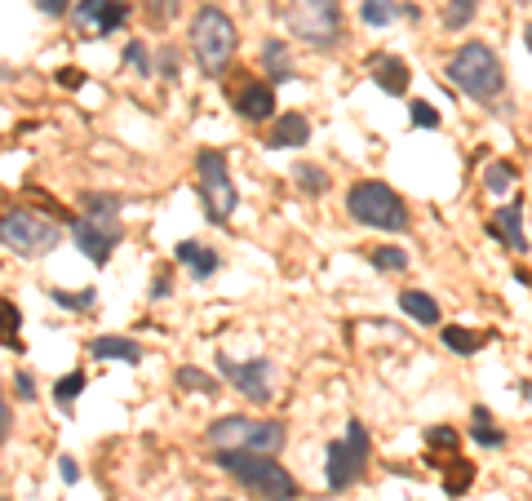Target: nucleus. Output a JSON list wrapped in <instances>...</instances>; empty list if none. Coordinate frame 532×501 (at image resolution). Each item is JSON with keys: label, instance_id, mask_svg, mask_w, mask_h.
<instances>
[{"label": "nucleus", "instance_id": "1", "mask_svg": "<svg viewBox=\"0 0 532 501\" xmlns=\"http://www.w3.org/2000/svg\"><path fill=\"white\" fill-rule=\"evenodd\" d=\"M120 235H125V218H120V196H111V191H94L85 200V213L71 218V240L94 267H107Z\"/></svg>", "mask_w": 532, "mask_h": 501}, {"label": "nucleus", "instance_id": "2", "mask_svg": "<svg viewBox=\"0 0 532 501\" xmlns=\"http://www.w3.org/2000/svg\"><path fill=\"white\" fill-rule=\"evenodd\" d=\"M213 462L227 470V475L240 488H249L253 497H262V501H298V479H293L289 470L275 462V457H266V453H231V448H218V453H213Z\"/></svg>", "mask_w": 532, "mask_h": 501}, {"label": "nucleus", "instance_id": "3", "mask_svg": "<svg viewBox=\"0 0 532 501\" xmlns=\"http://www.w3.org/2000/svg\"><path fill=\"white\" fill-rule=\"evenodd\" d=\"M444 76L453 80V89H462V94L475 102H493L501 89H506V67H501V58L488 45H479V40H466V45L448 58Z\"/></svg>", "mask_w": 532, "mask_h": 501}, {"label": "nucleus", "instance_id": "4", "mask_svg": "<svg viewBox=\"0 0 532 501\" xmlns=\"http://www.w3.org/2000/svg\"><path fill=\"white\" fill-rule=\"evenodd\" d=\"M235 49H240V32H235L231 14L218 5H200L191 18V54H196L204 76H222Z\"/></svg>", "mask_w": 532, "mask_h": 501}, {"label": "nucleus", "instance_id": "5", "mask_svg": "<svg viewBox=\"0 0 532 501\" xmlns=\"http://www.w3.org/2000/svg\"><path fill=\"white\" fill-rule=\"evenodd\" d=\"M204 435H209L213 448H231V453H266V457H275L284 448V439H289L284 426L271 422V417H240V413L218 417Z\"/></svg>", "mask_w": 532, "mask_h": 501}, {"label": "nucleus", "instance_id": "6", "mask_svg": "<svg viewBox=\"0 0 532 501\" xmlns=\"http://www.w3.org/2000/svg\"><path fill=\"white\" fill-rule=\"evenodd\" d=\"M346 213H351L360 227H373V231H391V235L408 231V204L377 178L355 182V187L346 191Z\"/></svg>", "mask_w": 532, "mask_h": 501}, {"label": "nucleus", "instance_id": "7", "mask_svg": "<svg viewBox=\"0 0 532 501\" xmlns=\"http://www.w3.org/2000/svg\"><path fill=\"white\" fill-rule=\"evenodd\" d=\"M368 457H373V439H368L364 422H346V435L333 439L329 453H324V484L329 493H346L351 484H360Z\"/></svg>", "mask_w": 532, "mask_h": 501}, {"label": "nucleus", "instance_id": "8", "mask_svg": "<svg viewBox=\"0 0 532 501\" xmlns=\"http://www.w3.org/2000/svg\"><path fill=\"white\" fill-rule=\"evenodd\" d=\"M196 191H200V204H204V213H209V222L227 227L235 213V182H231V165L222 151L204 147L196 156Z\"/></svg>", "mask_w": 532, "mask_h": 501}, {"label": "nucleus", "instance_id": "9", "mask_svg": "<svg viewBox=\"0 0 532 501\" xmlns=\"http://www.w3.org/2000/svg\"><path fill=\"white\" fill-rule=\"evenodd\" d=\"M58 240H63L58 222L36 218L32 209H5L0 213V244L14 249L18 258H45L49 249H58Z\"/></svg>", "mask_w": 532, "mask_h": 501}, {"label": "nucleus", "instance_id": "10", "mask_svg": "<svg viewBox=\"0 0 532 501\" xmlns=\"http://www.w3.org/2000/svg\"><path fill=\"white\" fill-rule=\"evenodd\" d=\"M289 32L311 49L342 45V5H337V0H293Z\"/></svg>", "mask_w": 532, "mask_h": 501}, {"label": "nucleus", "instance_id": "11", "mask_svg": "<svg viewBox=\"0 0 532 501\" xmlns=\"http://www.w3.org/2000/svg\"><path fill=\"white\" fill-rule=\"evenodd\" d=\"M218 373L227 377V382H231L249 404H266V400L275 395V391H271V377H275L271 360H231V355H218Z\"/></svg>", "mask_w": 532, "mask_h": 501}, {"label": "nucleus", "instance_id": "12", "mask_svg": "<svg viewBox=\"0 0 532 501\" xmlns=\"http://www.w3.org/2000/svg\"><path fill=\"white\" fill-rule=\"evenodd\" d=\"M129 23V0H76V36L102 40Z\"/></svg>", "mask_w": 532, "mask_h": 501}, {"label": "nucleus", "instance_id": "13", "mask_svg": "<svg viewBox=\"0 0 532 501\" xmlns=\"http://www.w3.org/2000/svg\"><path fill=\"white\" fill-rule=\"evenodd\" d=\"M488 235H497L506 249L515 253H528V231H524V196H515V204H506V209L493 213V222H488Z\"/></svg>", "mask_w": 532, "mask_h": 501}, {"label": "nucleus", "instance_id": "14", "mask_svg": "<svg viewBox=\"0 0 532 501\" xmlns=\"http://www.w3.org/2000/svg\"><path fill=\"white\" fill-rule=\"evenodd\" d=\"M235 116L249 120V125H262V120L275 116V89L266 85V80H253V85H244L240 94H235Z\"/></svg>", "mask_w": 532, "mask_h": 501}, {"label": "nucleus", "instance_id": "15", "mask_svg": "<svg viewBox=\"0 0 532 501\" xmlns=\"http://www.w3.org/2000/svg\"><path fill=\"white\" fill-rule=\"evenodd\" d=\"M368 71H373V85L382 89V94H391V98H404L408 94V63L404 58H395V54H377V58H368Z\"/></svg>", "mask_w": 532, "mask_h": 501}, {"label": "nucleus", "instance_id": "16", "mask_svg": "<svg viewBox=\"0 0 532 501\" xmlns=\"http://www.w3.org/2000/svg\"><path fill=\"white\" fill-rule=\"evenodd\" d=\"M306 138H311V120H306L302 111H284V116H275L271 129H266V147H271V151L302 147Z\"/></svg>", "mask_w": 532, "mask_h": 501}, {"label": "nucleus", "instance_id": "17", "mask_svg": "<svg viewBox=\"0 0 532 501\" xmlns=\"http://www.w3.org/2000/svg\"><path fill=\"white\" fill-rule=\"evenodd\" d=\"M173 258H178L182 267L196 275V280H209V275H218V267H222L218 253H213L209 244H200V240H182L178 249H173Z\"/></svg>", "mask_w": 532, "mask_h": 501}, {"label": "nucleus", "instance_id": "18", "mask_svg": "<svg viewBox=\"0 0 532 501\" xmlns=\"http://www.w3.org/2000/svg\"><path fill=\"white\" fill-rule=\"evenodd\" d=\"M89 355H94V360H120V364H142V346L133 342V337H120V333L94 337V342H89Z\"/></svg>", "mask_w": 532, "mask_h": 501}, {"label": "nucleus", "instance_id": "19", "mask_svg": "<svg viewBox=\"0 0 532 501\" xmlns=\"http://www.w3.org/2000/svg\"><path fill=\"white\" fill-rule=\"evenodd\" d=\"M399 311H404L413 324H422V329L439 324V302L431 298V293H422V289H404V293H399Z\"/></svg>", "mask_w": 532, "mask_h": 501}, {"label": "nucleus", "instance_id": "20", "mask_svg": "<svg viewBox=\"0 0 532 501\" xmlns=\"http://www.w3.org/2000/svg\"><path fill=\"white\" fill-rule=\"evenodd\" d=\"M262 63H266V85H289L293 80V63H289V49L284 40H266L262 45Z\"/></svg>", "mask_w": 532, "mask_h": 501}, {"label": "nucleus", "instance_id": "21", "mask_svg": "<svg viewBox=\"0 0 532 501\" xmlns=\"http://www.w3.org/2000/svg\"><path fill=\"white\" fill-rule=\"evenodd\" d=\"M470 439H475L479 448H501L506 444V431H497L488 408H475V413H470Z\"/></svg>", "mask_w": 532, "mask_h": 501}, {"label": "nucleus", "instance_id": "22", "mask_svg": "<svg viewBox=\"0 0 532 501\" xmlns=\"http://www.w3.org/2000/svg\"><path fill=\"white\" fill-rule=\"evenodd\" d=\"M18 329H23V311H18L9 298H0V346L23 351V337H18Z\"/></svg>", "mask_w": 532, "mask_h": 501}, {"label": "nucleus", "instance_id": "23", "mask_svg": "<svg viewBox=\"0 0 532 501\" xmlns=\"http://www.w3.org/2000/svg\"><path fill=\"white\" fill-rule=\"evenodd\" d=\"M435 466H448V475H444V493L448 497H462L470 488V479H475V466L462 462V457H448V462H435Z\"/></svg>", "mask_w": 532, "mask_h": 501}, {"label": "nucleus", "instance_id": "24", "mask_svg": "<svg viewBox=\"0 0 532 501\" xmlns=\"http://www.w3.org/2000/svg\"><path fill=\"white\" fill-rule=\"evenodd\" d=\"M173 382L182 386V391H200V395H218V377L213 373H204V368H178V373H173Z\"/></svg>", "mask_w": 532, "mask_h": 501}, {"label": "nucleus", "instance_id": "25", "mask_svg": "<svg viewBox=\"0 0 532 501\" xmlns=\"http://www.w3.org/2000/svg\"><path fill=\"white\" fill-rule=\"evenodd\" d=\"M444 346H448L453 355H475L479 346H484V337L470 333V329H462V324H444Z\"/></svg>", "mask_w": 532, "mask_h": 501}, {"label": "nucleus", "instance_id": "26", "mask_svg": "<svg viewBox=\"0 0 532 501\" xmlns=\"http://www.w3.org/2000/svg\"><path fill=\"white\" fill-rule=\"evenodd\" d=\"M293 182H298L306 196H324V191H329V169L324 165H298L293 169Z\"/></svg>", "mask_w": 532, "mask_h": 501}, {"label": "nucleus", "instance_id": "27", "mask_svg": "<svg viewBox=\"0 0 532 501\" xmlns=\"http://www.w3.org/2000/svg\"><path fill=\"white\" fill-rule=\"evenodd\" d=\"M515 178H519V169L510 165V160H497V165H488V173H484V187L493 191V196H506V191L515 187Z\"/></svg>", "mask_w": 532, "mask_h": 501}, {"label": "nucleus", "instance_id": "28", "mask_svg": "<svg viewBox=\"0 0 532 501\" xmlns=\"http://www.w3.org/2000/svg\"><path fill=\"white\" fill-rule=\"evenodd\" d=\"M360 18L368 27H386V23H395V18H399V5H395V0H364Z\"/></svg>", "mask_w": 532, "mask_h": 501}, {"label": "nucleus", "instance_id": "29", "mask_svg": "<svg viewBox=\"0 0 532 501\" xmlns=\"http://www.w3.org/2000/svg\"><path fill=\"white\" fill-rule=\"evenodd\" d=\"M475 9H479V0H448V5H444V27H448V32H462V27H470Z\"/></svg>", "mask_w": 532, "mask_h": 501}, {"label": "nucleus", "instance_id": "30", "mask_svg": "<svg viewBox=\"0 0 532 501\" xmlns=\"http://www.w3.org/2000/svg\"><path fill=\"white\" fill-rule=\"evenodd\" d=\"M368 258H373L377 271H408V249H368Z\"/></svg>", "mask_w": 532, "mask_h": 501}, {"label": "nucleus", "instance_id": "31", "mask_svg": "<svg viewBox=\"0 0 532 501\" xmlns=\"http://www.w3.org/2000/svg\"><path fill=\"white\" fill-rule=\"evenodd\" d=\"M80 391H85V373H80V368H76V373H67V377H58V382H54V400L63 404V408L76 404V395H80Z\"/></svg>", "mask_w": 532, "mask_h": 501}, {"label": "nucleus", "instance_id": "32", "mask_svg": "<svg viewBox=\"0 0 532 501\" xmlns=\"http://www.w3.org/2000/svg\"><path fill=\"white\" fill-rule=\"evenodd\" d=\"M49 302H54V306H63V311H85V306H94V302H98V293H94V289H85V293L49 289Z\"/></svg>", "mask_w": 532, "mask_h": 501}, {"label": "nucleus", "instance_id": "33", "mask_svg": "<svg viewBox=\"0 0 532 501\" xmlns=\"http://www.w3.org/2000/svg\"><path fill=\"white\" fill-rule=\"evenodd\" d=\"M408 120H413L417 129H439V111H435L426 98H413V102H408Z\"/></svg>", "mask_w": 532, "mask_h": 501}, {"label": "nucleus", "instance_id": "34", "mask_svg": "<svg viewBox=\"0 0 532 501\" xmlns=\"http://www.w3.org/2000/svg\"><path fill=\"white\" fill-rule=\"evenodd\" d=\"M125 63L138 71V76H151V71H156V67H151V54H147V45H142V40H129V45H125Z\"/></svg>", "mask_w": 532, "mask_h": 501}, {"label": "nucleus", "instance_id": "35", "mask_svg": "<svg viewBox=\"0 0 532 501\" xmlns=\"http://www.w3.org/2000/svg\"><path fill=\"white\" fill-rule=\"evenodd\" d=\"M178 5L182 0H147V14H151V23H173V18H178Z\"/></svg>", "mask_w": 532, "mask_h": 501}, {"label": "nucleus", "instance_id": "36", "mask_svg": "<svg viewBox=\"0 0 532 501\" xmlns=\"http://www.w3.org/2000/svg\"><path fill=\"white\" fill-rule=\"evenodd\" d=\"M426 444L431 448H457L462 439H457L453 426H426Z\"/></svg>", "mask_w": 532, "mask_h": 501}, {"label": "nucleus", "instance_id": "37", "mask_svg": "<svg viewBox=\"0 0 532 501\" xmlns=\"http://www.w3.org/2000/svg\"><path fill=\"white\" fill-rule=\"evenodd\" d=\"M36 9L45 18H67L71 14V0H36Z\"/></svg>", "mask_w": 532, "mask_h": 501}, {"label": "nucleus", "instance_id": "38", "mask_svg": "<svg viewBox=\"0 0 532 501\" xmlns=\"http://www.w3.org/2000/svg\"><path fill=\"white\" fill-rule=\"evenodd\" d=\"M14 391H18V400H23V404H32V400H36V382H32V373H18V377H14Z\"/></svg>", "mask_w": 532, "mask_h": 501}, {"label": "nucleus", "instance_id": "39", "mask_svg": "<svg viewBox=\"0 0 532 501\" xmlns=\"http://www.w3.org/2000/svg\"><path fill=\"white\" fill-rule=\"evenodd\" d=\"M58 85H63V89H80V85H85V71H80V67H63V71H58Z\"/></svg>", "mask_w": 532, "mask_h": 501}, {"label": "nucleus", "instance_id": "40", "mask_svg": "<svg viewBox=\"0 0 532 501\" xmlns=\"http://www.w3.org/2000/svg\"><path fill=\"white\" fill-rule=\"evenodd\" d=\"M169 293H173V280H169V275H156V280H151V302L169 298Z\"/></svg>", "mask_w": 532, "mask_h": 501}, {"label": "nucleus", "instance_id": "41", "mask_svg": "<svg viewBox=\"0 0 532 501\" xmlns=\"http://www.w3.org/2000/svg\"><path fill=\"white\" fill-rule=\"evenodd\" d=\"M58 470H63V479H67V484H76V479H80L76 457H58Z\"/></svg>", "mask_w": 532, "mask_h": 501}, {"label": "nucleus", "instance_id": "42", "mask_svg": "<svg viewBox=\"0 0 532 501\" xmlns=\"http://www.w3.org/2000/svg\"><path fill=\"white\" fill-rule=\"evenodd\" d=\"M160 67H165V80H178V54H173V49L160 54Z\"/></svg>", "mask_w": 532, "mask_h": 501}, {"label": "nucleus", "instance_id": "43", "mask_svg": "<svg viewBox=\"0 0 532 501\" xmlns=\"http://www.w3.org/2000/svg\"><path fill=\"white\" fill-rule=\"evenodd\" d=\"M9 426H14V417H9V404L0 400V444H5V439H9Z\"/></svg>", "mask_w": 532, "mask_h": 501}, {"label": "nucleus", "instance_id": "44", "mask_svg": "<svg viewBox=\"0 0 532 501\" xmlns=\"http://www.w3.org/2000/svg\"><path fill=\"white\" fill-rule=\"evenodd\" d=\"M515 5H528V0H515Z\"/></svg>", "mask_w": 532, "mask_h": 501}, {"label": "nucleus", "instance_id": "45", "mask_svg": "<svg viewBox=\"0 0 532 501\" xmlns=\"http://www.w3.org/2000/svg\"><path fill=\"white\" fill-rule=\"evenodd\" d=\"M218 501H231V497H218Z\"/></svg>", "mask_w": 532, "mask_h": 501}]
</instances>
